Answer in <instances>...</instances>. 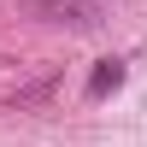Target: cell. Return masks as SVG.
Wrapping results in <instances>:
<instances>
[{
    "instance_id": "1",
    "label": "cell",
    "mask_w": 147,
    "mask_h": 147,
    "mask_svg": "<svg viewBox=\"0 0 147 147\" xmlns=\"http://www.w3.org/2000/svg\"><path fill=\"white\" fill-rule=\"evenodd\" d=\"M118 82H124V59H100V65H94V77H88V100H106Z\"/></svg>"
},
{
    "instance_id": "2",
    "label": "cell",
    "mask_w": 147,
    "mask_h": 147,
    "mask_svg": "<svg viewBox=\"0 0 147 147\" xmlns=\"http://www.w3.org/2000/svg\"><path fill=\"white\" fill-rule=\"evenodd\" d=\"M94 0H35V12H47V18H71V24H88L82 12H88Z\"/></svg>"
}]
</instances>
